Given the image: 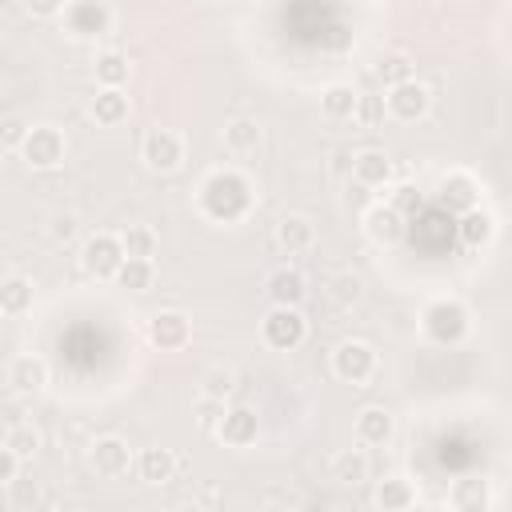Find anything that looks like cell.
I'll list each match as a JSON object with an SVG mask.
<instances>
[{
    "instance_id": "6da1fadb",
    "label": "cell",
    "mask_w": 512,
    "mask_h": 512,
    "mask_svg": "<svg viewBox=\"0 0 512 512\" xmlns=\"http://www.w3.org/2000/svg\"><path fill=\"white\" fill-rule=\"evenodd\" d=\"M252 208V180L236 168H220L212 172L204 184H200V212L208 220H220V224H232L240 216H248Z\"/></svg>"
},
{
    "instance_id": "7a4b0ae2",
    "label": "cell",
    "mask_w": 512,
    "mask_h": 512,
    "mask_svg": "<svg viewBox=\"0 0 512 512\" xmlns=\"http://www.w3.org/2000/svg\"><path fill=\"white\" fill-rule=\"evenodd\" d=\"M468 328H472V312L452 296H440V300L424 304V312H420V332L432 344H460L468 336Z\"/></svg>"
},
{
    "instance_id": "3957f363",
    "label": "cell",
    "mask_w": 512,
    "mask_h": 512,
    "mask_svg": "<svg viewBox=\"0 0 512 512\" xmlns=\"http://www.w3.org/2000/svg\"><path fill=\"white\" fill-rule=\"evenodd\" d=\"M260 336H264L268 348H276V352H292V348L304 344V336H308V320H304L300 308L272 304V312L260 320Z\"/></svg>"
},
{
    "instance_id": "277c9868",
    "label": "cell",
    "mask_w": 512,
    "mask_h": 512,
    "mask_svg": "<svg viewBox=\"0 0 512 512\" xmlns=\"http://www.w3.org/2000/svg\"><path fill=\"white\" fill-rule=\"evenodd\" d=\"M64 152H68V140H64V132H60L56 124H32L28 136L20 140L24 164H28V168H40V172L56 168V164L64 160Z\"/></svg>"
},
{
    "instance_id": "5b68a950",
    "label": "cell",
    "mask_w": 512,
    "mask_h": 512,
    "mask_svg": "<svg viewBox=\"0 0 512 512\" xmlns=\"http://www.w3.org/2000/svg\"><path fill=\"white\" fill-rule=\"evenodd\" d=\"M64 28L76 40H96L112 28V8L108 0H64Z\"/></svg>"
},
{
    "instance_id": "8992f818",
    "label": "cell",
    "mask_w": 512,
    "mask_h": 512,
    "mask_svg": "<svg viewBox=\"0 0 512 512\" xmlns=\"http://www.w3.org/2000/svg\"><path fill=\"white\" fill-rule=\"evenodd\" d=\"M120 260H124V244H120V236H112V232H96V236H88L84 248H80V264H84V272L96 276V280L116 276Z\"/></svg>"
},
{
    "instance_id": "52a82bcc",
    "label": "cell",
    "mask_w": 512,
    "mask_h": 512,
    "mask_svg": "<svg viewBox=\"0 0 512 512\" xmlns=\"http://www.w3.org/2000/svg\"><path fill=\"white\" fill-rule=\"evenodd\" d=\"M332 372H336L340 380H348V384L372 380V372H376V352H372V344H364V340H340V344L332 348Z\"/></svg>"
},
{
    "instance_id": "ba28073f",
    "label": "cell",
    "mask_w": 512,
    "mask_h": 512,
    "mask_svg": "<svg viewBox=\"0 0 512 512\" xmlns=\"http://www.w3.org/2000/svg\"><path fill=\"white\" fill-rule=\"evenodd\" d=\"M428 104H432V92L412 76V80H404V84H392L388 88V96H384V108H388V116L392 120H400V124H416L424 112H428Z\"/></svg>"
},
{
    "instance_id": "9c48e42d",
    "label": "cell",
    "mask_w": 512,
    "mask_h": 512,
    "mask_svg": "<svg viewBox=\"0 0 512 512\" xmlns=\"http://www.w3.org/2000/svg\"><path fill=\"white\" fill-rule=\"evenodd\" d=\"M140 156H144V164L152 172H176L180 160H184V140L172 128H152L144 136V144H140Z\"/></svg>"
},
{
    "instance_id": "30bf717a",
    "label": "cell",
    "mask_w": 512,
    "mask_h": 512,
    "mask_svg": "<svg viewBox=\"0 0 512 512\" xmlns=\"http://www.w3.org/2000/svg\"><path fill=\"white\" fill-rule=\"evenodd\" d=\"M436 200L448 212H468V208L480 204V180L472 172H460V168L456 172H444L436 180Z\"/></svg>"
},
{
    "instance_id": "8fae6325",
    "label": "cell",
    "mask_w": 512,
    "mask_h": 512,
    "mask_svg": "<svg viewBox=\"0 0 512 512\" xmlns=\"http://www.w3.org/2000/svg\"><path fill=\"white\" fill-rule=\"evenodd\" d=\"M228 448H248V444H256V436H260V416L248 408V404H236V408H224V416L216 420V428H212Z\"/></svg>"
},
{
    "instance_id": "7c38bea8",
    "label": "cell",
    "mask_w": 512,
    "mask_h": 512,
    "mask_svg": "<svg viewBox=\"0 0 512 512\" xmlns=\"http://www.w3.org/2000/svg\"><path fill=\"white\" fill-rule=\"evenodd\" d=\"M404 228H408V216L396 212L388 200H384V204H372V208L364 212V236H368L372 244H396V240L404 236Z\"/></svg>"
},
{
    "instance_id": "4fadbf2b",
    "label": "cell",
    "mask_w": 512,
    "mask_h": 512,
    "mask_svg": "<svg viewBox=\"0 0 512 512\" xmlns=\"http://www.w3.org/2000/svg\"><path fill=\"white\" fill-rule=\"evenodd\" d=\"M88 460H92V468H96L100 476L116 480V476H124V472L132 468V448H128V440H120V436H100V440L92 444Z\"/></svg>"
},
{
    "instance_id": "5bb4252c",
    "label": "cell",
    "mask_w": 512,
    "mask_h": 512,
    "mask_svg": "<svg viewBox=\"0 0 512 512\" xmlns=\"http://www.w3.org/2000/svg\"><path fill=\"white\" fill-rule=\"evenodd\" d=\"M188 336H192V328H188V316H184V312H156L152 324H148V340H152L160 352L184 348Z\"/></svg>"
},
{
    "instance_id": "9a60e30c",
    "label": "cell",
    "mask_w": 512,
    "mask_h": 512,
    "mask_svg": "<svg viewBox=\"0 0 512 512\" xmlns=\"http://www.w3.org/2000/svg\"><path fill=\"white\" fill-rule=\"evenodd\" d=\"M356 444H364V448H380V444H388L392 440V432H396V420H392V412L388 408H364L360 416H356Z\"/></svg>"
},
{
    "instance_id": "2e32d148",
    "label": "cell",
    "mask_w": 512,
    "mask_h": 512,
    "mask_svg": "<svg viewBox=\"0 0 512 512\" xmlns=\"http://www.w3.org/2000/svg\"><path fill=\"white\" fill-rule=\"evenodd\" d=\"M316 244V228H312V220L308 216H284L280 224H276V248L280 252H288V256H300V252H308Z\"/></svg>"
},
{
    "instance_id": "e0dca14e",
    "label": "cell",
    "mask_w": 512,
    "mask_h": 512,
    "mask_svg": "<svg viewBox=\"0 0 512 512\" xmlns=\"http://www.w3.org/2000/svg\"><path fill=\"white\" fill-rule=\"evenodd\" d=\"M264 292H268V300H272V304L300 308V304H304V296H308V280H304L296 268H276V272L268 276Z\"/></svg>"
},
{
    "instance_id": "ac0fdd59",
    "label": "cell",
    "mask_w": 512,
    "mask_h": 512,
    "mask_svg": "<svg viewBox=\"0 0 512 512\" xmlns=\"http://www.w3.org/2000/svg\"><path fill=\"white\" fill-rule=\"evenodd\" d=\"M352 176L364 184V188H384L392 180V156L380 152V148H364L356 160H352Z\"/></svg>"
},
{
    "instance_id": "d6986e66",
    "label": "cell",
    "mask_w": 512,
    "mask_h": 512,
    "mask_svg": "<svg viewBox=\"0 0 512 512\" xmlns=\"http://www.w3.org/2000/svg\"><path fill=\"white\" fill-rule=\"evenodd\" d=\"M8 384L20 392V396H36L44 384H48V364L40 356H16L12 368H8Z\"/></svg>"
},
{
    "instance_id": "ffe728a7",
    "label": "cell",
    "mask_w": 512,
    "mask_h": 512,
    "mask_svg": "<svg viewBox=\"0 0 512 512\" xmlns=\"http://www.w3.org/2000/svg\"><path fill=\"white\" fill-rule=\"evenodd\" d=\"M456 232H460V244L464 248H484L492 236H496V220L476 204V208H468V212H460V224H456Z\"/></svg>"
},
{
    "instance_id": "44dd1931",
    "label": "cell",
    "mask_w": 512,
    "mask_h": 512,
    "mask_svg": "<svg viewBox=\"0 0 512 512\" xmlns=\"http://www.w3.org/2000/svg\"><path fill=\"white\" fill-rule=\"evenodd\" d=\"M136 472L144 484H168L176 476V456L168 448H144L136 456Z\"/></svg>"
},
{
    "instance_id": "7402d4cb",
    "label": "cell",
    "mask_w": 512,
    "mask_h": 512,
    "mask_svg": "<svg viewBox=\"0 0 512 512\" xmlns=\"http://www.w3.org/2000/svg\"><path fill=\"white\" fill-rule=\"evenodd\" d=\"M92 120L104 124V128L128 120V96H124V88H100L92 96Z\"/></svg>"
},
{
    "instance_id": "603a6c76",
    "label": "cell",
    "mask_w": 512,
    "mask_h": 512,
    "mask_svg": "<svg viewBox=\"0 0 512 512\" xmlns=\"http://www.w3.org/2000/svg\"><path fill=\"white\" fill-rule=\"evenodd\" d=\"M32 300H36L32 280H24V276H4L0 280V312L4 316H24L32 308Z\"/></svg>"
},
{
    "instance_id": "cb8c5ba5",
    "label": "cell",
    "mask_w": 512,
    "mask_h": 512,
    "mask_svg": "<svg viewBox=\"0 0 512 512\" xmlns=\"http://www.w3.org/2000/svg\"><path fill=\"white\" fill-rule=\"evenodd\" d=\"M356 88L352 84H328L324 92H320V112L328 116V120H352V112H356Z\"/></svg>"
},
{
    "instance_id": "d4e9b609",
    "label": "cell",
    "mask_w": 512,
    "mask_h": 512,
    "mask_svg": "<svg viewBox=\"0 0 512 512\" xmlns=\"http://www.w3.org/2000/svg\"><path fill=\"white\" fill-rule=\"evenodd\" d=\"M224 148H228L232 156H252V152L260 148V124L248 120V116L224 124Z\"/></svg>"
},
{
    "instance_id": "484cf974",
    "label": "cell",
    "mask_w": 512,
    "mask_h": 512,
    "mask_svg": "<svg viewBox=\"0 0 512 512\" xmlns=\"http://www.w3.org/2000/svg\"><path fill=\"white\" fill-rule=\"evenodd\" d=\"M112 280H116L120 288H128V292H148L152 280H156V268H152V260H144V256H124Z\"/></svg>"
},
{
    "instance_id": "4316f807",
    "label": "cell",
    "mask_w": 512,
    "mask_h": 512,
    "mask_svg": "<svg viewBox=\"0 0 512 512\" xmlns=\"http://www.w3.org/2000/svg\"><path fill=\"white\" fill-rule=\"evenodd\" d=\"M412 504H416V488H412L404 476L380 480V488H376V508H384V512H404V508H412Z\"/></svg>"
},
{
    "instance_id": "83f0119b",
    "label": "cell",
    "mask_w": 512,
    "mask_h": 512,
    "mask_svg": "<svg viewBox=\"0 0 512 512\" xmlns=\"http://www.w3.org/2000/svg\"><path fill=\"white\" fill-rule=\"evenodd\" d=\"M332 480L340 484H364L368 480V456L360 448H344L332 456Z\"/></svg>"
},
{
    "instance_id": "f1b7e54d",
    "label": "cell",
    "mask_w": 512,
    "mask_h": 512,
    "mask_svg": "<svg viewBox=\"0 0 512 512\" xmlns=\"http://www.w3.org/2000/svg\"><path fill=\"white\" fill-rule=\"evenodd\" d=\"M120 244H124V256H144V260H152L156 248H160V236H156L152 224H128V228L120 232Z\"/></svg>"
},
{
    "instance_id": "f546056e",
    "label": "cell",
    "mask_w": 512,
    "mask_h": 512,
    "mask_svg": "<svg viewBox=\"0 0 512 512\" xmlns=\"http://www.w3.org/2000/svg\"><path fill=\"white\" fill-rule=\"evenodd\" d=\"M488 504H492L488 480H460L452 488V508H460V512H484Z\"/></svg>"
},
{
    "instance_id": "4dcf8cb0",
    "label": "cell",
    "mask_w": 512,
    "mask_h": 512,
    "mask_svg": "<svg viewBox=\"0 0 512 512\" xmlns=\"http://www.w3.org/2000/svg\"><path fill=\"white\" fill-rule=\"evenodd\" d=\"M92 72H96V84H100V88H120V84L128 80V56L108 48V52L96 56Z\"/></svg>"
},
{
    "instance_id": "1f68e13d",
    "label": "cell",
    "mask_w": 512,
    "mask_h": 512,
    "mask_svg": "<svg viewBox=\"0 0 512 512\" xmlns=\"http://www.w3.org/2000/svg\"><path fill=\"white\" fill-rule=\"evenodd\" d=\"M376 76H380V84H404V80H412V60L404 56V52H392V56H380V64H376Z\"/></svg>"
},
{
    "instance_id": "d6a6232c",
    "label": "cell",
    "mask_w": 512,
    "mask_h": 512,
    "mask_svg": "<svg viewBox=\"0 0 512 512\" xmlns=\"http://www.w3.org/2000/svg\"><path fill=\"white\" fill-rule=\"evenodd\" d=\"M4 444H8L20 460H28V456H36V448H40V432H36L32 424H12L8 436H4Z\"/></svg>"
},
{
    "instance_id": "836d02e7",
    "label": "cell",
    "mask_w": 512,
    "mask_h": 512,
    "mask_svg": "<svg viewBox=\"0 0 512 512\" xmlns=\"http://www.w3.org/2000/svg\"><path fill=\"white\" fill-rule=\"evenodd\" d=\"M364 128H380L384 124V116H388V108H384V96H368V92H360L356 96V112H352Z\"/></svg>"
},
{
    "instance_id": "e575fe53",
    "label": "cell",
    "mask_w": 512,
    "mask_h": 512,
    "mask_svg": "<svg viewBox=\"0 0 512 512\" xmlns=\"http://www.w3.org/2000/svg\"><path fill=\"white\" fill-rule=\"evenodd\" d=\"M76 228H80L76 212H52V220H48V236H52L56 244H68V240L76 236Z\"/></svg>"
},
{
    "instance_id": "d590c367",
    "label": "cell",
    "mask_w": 512,
    "mask_h": 512,
    "mask_svg": "<svg viewBox=\"0 0 512 512\" xmlns=\"http://www.w3.org/2000/svg\"><path fill=\"white\" fill-rule=\"evenodd\" d=\"M220 416H224V400L200 392V400H196V420H200V428H216Z\"/></svg>"
},
{
    "instance_id": "8d00e7d4",
    "label": "cell",
    "mask_w": 512,
    "mask_h": 512,
    "mask_svg": "<svg viewBox=\"0 0 512 512\" xmlns=\"http://www.w3.org/2000/svg\"><path fill=\"white\" fill-rule=\"evenodd\" d=\"M204 396L228 400V396H232V372H228V368H212V372L204 376Z\"/></svg>"
},
{
    "instance_id": "74e56055",
    "label": "cell",
    "mask_w": 512,
    "mask_h": 512,
    "mask_svg": "<svg viewBox=\"0 0 512 512\" xmlns=\"http://www.w3.org/2000/svg\"><path fill=\"white\" fill-rule=\"evenodd\" d=\"M8 488H12V508H32V504L40 500V488H36L32 480L12 476V480H8Z\"/></svg>"
},
{
    "instance_id": "f35d334b",
    "label": "cell",
    "mask_w": 512,
    "mask_h": 512,
    "mask_svg": "<svg viewBox=\"0 0 512 512\" xmlns=\"http://www.w3.org/2000/svg\"><path fill=\"white\" fill-rule=\"evenodd\" d=\"M28 136V124L20 116H8L0 120V148H20V140Z\"/></svg>"
},
{
    "instance_id": "ab89813d",
    "label": "cell",
    "mask_w": 512,
    "mask_h": 512,
    "mask_svg": "<svg viewBox=\"0 0 512 512\" xmlns=\"http://www.w3.org/2000/svg\"><path fill=\"white\" fill-rule=\"evenodd\" d=\"M388 204H392L396 212H404V216H408V212H412V204L420 208V192H416L412 184H400V188H396V196H392Z\"/></svg>"
},
{
    "instance_id": "60d3db41",
    "label": "cell",
    "mask_w": 512,
    "mask_h": 512,
    "mask_svg": "<svg viewBox=\"0 0 512 512\" xmlns=\"http://www.w3.org/2000/svg\"><path fill=\"white\" fill-rule=\"evenodd\" d=\"M12 476H20V456L8 444H0V484H8Z\"/></svg>"
},
{
    "instance_id": "b9f144b4",
    "label": "cell",
    "mask_w": 512,
    "mask_h": 512,
    "mask_svg": "<svg viewBox=\"0 0 512 512\" xmlns=\"http://www.w3.org/2000/svg\"><path fill=\"white\" fill-rule=\"evenodd\" d=\"M24 8L32 12V16H60L64 12V0H24Z\"/></svg>"
},
{
    "instance_id": "7bdbcfd3",
    "label": "cell",
    "mask_w": 512,
    "mask_h": 512,
    "mask_svg": "<svg viewBox=\"0 0 512 512\" xmlns=\"http://www.w3.org/2000/svg\"><path fill=\"white\" fill-rule=\"evenodd\" d=\"M336 284H340V300H348V296L356 300V296H360V280H356V276H340Z\"/></svg>"
},
{
    "instance_id": "ee69618b",
    "label": "cell",
    "mask_w": 512,
    "mask_h": 512,
    "mask_svg": "<svg viewBox=\"0 0 512 512\" xmlns=\"http://www.w3.org/2000/svg\"><path fill=\"white\" fill-rule=\"evenodd\" d=\"M208 4H224V0H208Z\"/></svg>"
},
{
    "instance_id": "f6af8a7d",
    "label": "cell",
    "mask_w": 512,
    "mask_h": 512,
    "mask_svg": "<svg viewBox=\"0 0 512 512\" xmlns=\"http://www.w3.org/2000/svg\"><path fill=\"white\" fill-rule=\"evenodd\" d=\"M0 316H4V312H0Z\"/></svg>"
}]
</instances>
